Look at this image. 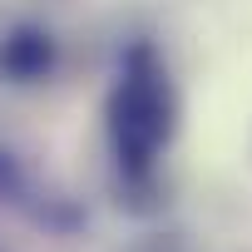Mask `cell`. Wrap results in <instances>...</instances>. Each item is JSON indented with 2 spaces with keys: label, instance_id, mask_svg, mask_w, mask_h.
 <instances>
[{
  "label": "cell",
  "instance_id": "1",
  "mask_svg": "<svg viewBox=\"0 0 252 252\" xmlns=\"http://www.w3.org/2000/svg\"><path fill=\"white\" fill-rule=\"evenodd\" d=\"M104 124H109L114 158L129 173H149V163L168 149V139L178 129V94H173V79H168L163 60L154 55V45L129 50V60H124V69L104 99Z\"/></svg>",
  "mask_w": 252,
  "mask_h": 252
},
{
  "label": "cell",
  "instance_id": "2",
  "mask_svg": "<svg viewBox=\"0 0 252 252\" xmlns=\"http://www.w3.org/2000/svg\"><path fill=\"white\" fill-rule=\"evenodd\" d=\"M60 45L45 25H10L0 35V79L5 84H40L50 79Z\"/></svg>",
  "mask_w": 252,
  "mask_h": 252
}]
</instances>
